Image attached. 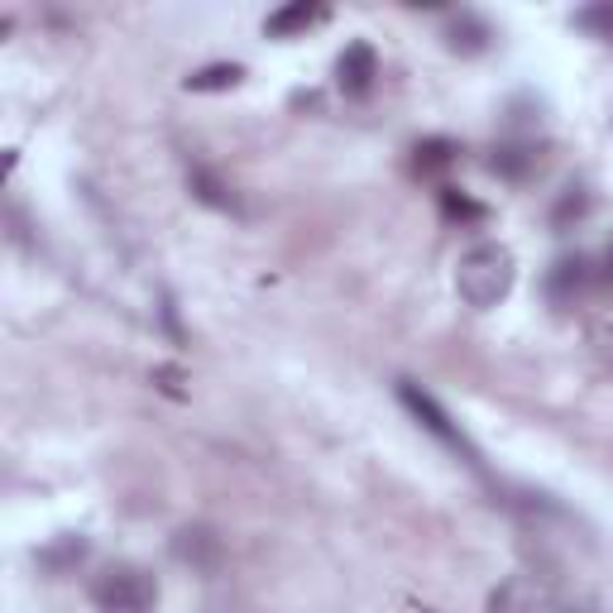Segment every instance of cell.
<instances>
[{
	"label": "cell",
	"instance_id": "6da1fadb",
	"mask_svg": "<svg viewBox=\"0 0 613 613\" xmlns=\"http://www.w3.org/2000/svg\"><path fill=\"white\" fill-rule=\"evenodd\" d=\"M513 283H518V259L499 240L470 245L456 264V293H460L465 306H475V312L499 306L508 293H513Z\"/></svg>",
	"mask_w": 613,
	"mask_h": 613
},
{
	"label": "cell",
	"instance_id": "7a4b0ae2",
	"mask_svg": "<svg viewBox=\"0 0 613 613\" xmlns=\"http://www.w3.org/2000/svg\"><path fill=\"white\" fill-rule=\"evenodd\" d=\"M92 604L101 613H154L158 580L129 561H115L92 580Z\"/></svg>",
	"mask_w": 613,
	"mask_h": 613
},
{
	"label": "cell",
	"instance_id": "3957f363",
	"mask_svg": "<svg viewBox=\"0 0 613 613\" xmlns=\"http://www.w3.org/2000/svg\"><path fill=\"white\" fill-rule=\"evenodd\" d=\"M398 398H403V407H407V413H413V417H417L422 427H427V432H432V436H436V441H441L446 450H456V456H465L470 465H479V450L470 446V436H465V432L456 427V422L446 417V407L436 403L427 388H417L413 378H403V384H398Z\"/></svg>",
	"mask_w": 613,
	"mask_h": 613
},
{
	"label": "cell",
	"instance_id": "277c9868",
	"mask_svg": "<svg viewBox=\"0 0 613 613\" xmlns=\"http://www.w3.org/2000/svg\"><path fill=\"white\" fill-rule=\"evenodd\" d=\"M378 77V58L370 43H345V53L335 58V82L345 96H370V86Z\"/></svg>",
	"mask_w": 613,
	"mask_h": 613
},
{
	"label": "cell",
	"instance_id": "5b68a950",
	"mask_svg": "<svg viewBox=\"0 0 613 613\" xmlns=\"http://www.w3.org/2000/svg\"><path fill=\"white\" fill-rule=\"evenodd\" d=\"M173 557L183 565H193V571H216V565H221V537L211 528H201V522L178 528L173 532Z\"/></svg>",
	"mask_w": 613,
	"mask_h": 613
},
{
	"label": "cell",
	"instance_id": "8992f818",
	"mask_svg": "<svg viewBox=\"0 0 613 613\" xmlns=\"http://www.w3.org/2000/svg\"><path fill=\"white\" fill-rule=\"evenodd\" d=\"M489 39H493V29L479 20V14H460V20H450L446 29V49L450 53H460V58H475V53H485L489 49Z\"/></svg>",
	"mask_w": 613,
	"mask_h": 613
},
{
	"label": "cell",
	"instance_id": "52a82bcc",
	"mask_svg": "<svg viewBox=\"0 0 613 613\" xmlns=\"http://www.w3.org/2000/svg\"><path fill=\"white\" fill-rule=\"evenodd\" d=\"M585 279H590V259H557V269L547 273V288H551V298L557 302H575V293L585 288Z\"/></svg>",
	"mask_w": 613,
	"mask_h": 613
},
{
	"label": "cell",
	"instance_id": "ba28073f",
	"mask_svg": "<svg viewBox=\"0 0 613 613\" xmlns=\"http://www.w3.org/2000/svg\"><path fill=\"white\" fill-rule=\"evenodd\" d=\"M321 6H306V0H298V6H283V10H273L269 20H264V34L273 39H288V34H298V29H312L321 20Z\"/></svg>",
	"mask_w": 613,
	"mask_h": 613
},
{
	"label": "cell",
	"instance_id": "9c48e42d",
	"mask_svg": "<svg viewBox=\"0 0 613 613\" xmlns=\"http://www.w3.org/2000/svg\"><path fill=\"white\" fill-rule=\"evenodd\" d=\"M187 187H193V197L201 201V207H216V211H240V201L226 193V183L216 178V173H207V168H193V173H187Z\"/></svg>",
	"mask_w": 613,
	"mask_h": 613
},
{
	"label": "cell",
	"instance_id": "30bf717a",
	"mask_svg": "<svg viewBox=\"0 0 613 613\" xmlns=\"http://www.w3.org/2000/svg\"><path fill=\"white\" fill-rule=\"evenodd\" d=\"M240 77H245L240 63H211V67L193 72L183 86H187V92H230V86H240Z\"/></svg>",
	"mask_w": 613,
	"mask_h": 613
},
{
	"label": "cell",
	"instance_id": "8fae6325",
	"mask_svg": "<svg viewBox=\"0 0 613 613\" xmlns=\"http://www.w3.org/2000/svg\"><path fill=\"white\" fill-rule=\"evenodd\" d=\"M532 164H537V154H532V149H518V144H503V149H493L489 173H499V178L522 183V178L532 173Z\"/></svg>",
	"mask_w": 613,
	"mask_h": 613
},
{
	"label": "cell",
	"instance_id": "7c38bea8",
	"mask_svg": "<svg viewBox=\"0 0 613 613\" xmlns=\"http://www.w3.org/2000/svg\"><path fill=\"white\" fill-rule=\"evenodd\" d=\"M585 211H590V193H585V187H571V193H565V197L557 201V211H551V226L565 230L571 221H580Z\"/></svg>",
	"mask_w": 613,
	"mask_h": 613
},
{
	"label": "cell",
	"instance_id": "4fadbf2b",
	"mask_svg": "<svg viewBox=\"0 0 613 613\" xmlns=\"http://www.w3.org/2000/svg\"><path fill=\"white\" fill-rule=\"evenodd\" d=\"M413 154H417V168L422 173H436V168H446L450 158H456V144H450V139H422Z\"/></svg>",
	"mask_w": 613,
	"mask_h": 613
},
{
	"label": "cell",
	"instance_id": "5bb4252c",
	"mask_svg": "<svg viewBox=\"0 0 613 613\" xmlns=\"http://www.w3.org/2000/svg\"><path fill=\"white\" fill-rule=\"evenodd\" d=\"M441 207H446V216L450 221H485V207L479 201H470V197H460V193H441Z\"/></svg>",
	"mask_w": 613,
	"mask_h": 613
},
{
	"label": "cell",
	"instance_id": "9a60e30c",
	"mask_svg": "<svg viewBox=\"0 0 613 613\" xmlns=\"http://www.w3.org/2000/svg\"><path fill=\"white\" fill-rule=\"evenodd\" d=\"M580 24H585V29H604V34L613 39V10H585V14H580Z\"/></svg>",
	"mask_w": 613,
	"mask_h": 613
},
{
	"label": "cell",
	"instance_id": "2e32d148",
	"mask_svg": "<svg viewBox=\"0 0 613 613\" xmlns=\"http://www.w3.org/2000/svg\"><path fill=\"white\" fill-rule=\"evenodd\" d=\"M609 279H613V250H609Z\"/></svg>",
	"mask_w": 613,
	"mask_h": 613
}]
</instances>
